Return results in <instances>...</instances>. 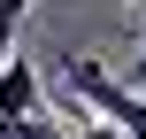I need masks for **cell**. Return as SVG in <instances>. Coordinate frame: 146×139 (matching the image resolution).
I'll return each mask as SVG.
<instances>
[{"instance_id": "6da1fadb", "label": "cell", "mask_w": 146, "mask_h": 139, "mask_svg": "<svg viewBox=\"0 0 146 139\" xmlns=\"http://www.w3.org/2000/svg\"><path fill=\"white\" fill-rule=\"evenodd\" d=\"M62 77H69V93L92 108V116H108L123 139H146V93H131V85H115L92 54H62Z\"/></svg>"}, {"instance_id": "277c9868", "label": "cell", "mask_w": 146, "mask_h": 139, "mask_svg": "<svg viewBox=\"0 0 146 139\" xmlns=\"http://www.w3.org/2000/svg\"><path fill=\"white\" fill-rule=\"evenodd\" d=\"M139 77H146V54H139Z\"/></svg>"}, {"instance_id": "3957f363", "label": "cell", "mask_w": 146, "mask_h": 139, "mask_svg": "<svg viewBox=\"0 0 146 139\" xmlns=\"http://www.w3.org/2000/svg\"><path fill=\"white\" fill-rule=\"evenodd\" d=\"M62 124H69V116L46 108V116H23V124H0V139H62Z\"/></svg>"}, {"instance_id": "7a4b0ae2", "label": "cell", "mask_w": 146, "mask_h": 139, "mask_svg": "<svg viewBox=\"0 0 146 139\" xmlns=\"http://www.w3.org/2000/svg\"><path fill=\"white\" fill-rule=\"evenodd\" d=\"M23 116H46V77L31 54H8L0 62V124H23Z\"/></svg>"}]
</instances>
